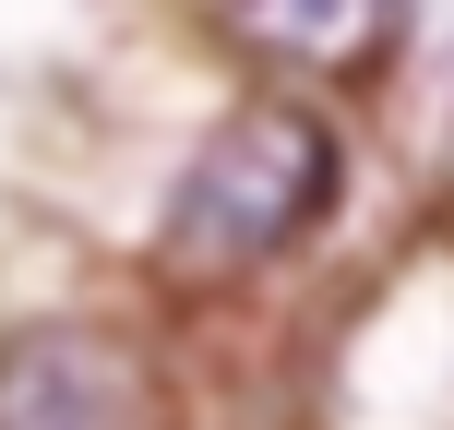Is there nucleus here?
Returning <instances> with one entry per match:
<instances>
[{"label":"nucleus","mask_w":454,"mask_h":430,"mask_svg":"<svg viewBox=\"0 0 454 430\" xmlns=\"http://www.w3.org/2000/svg\"><path fill=\"white\" fill-rule=\"evenodd\" d=\"M335 204V132L311 108H239L204 132V156L180 168V204L156 227V263L180 287H227L263 275L275 251H299Z\"/></svg>","instance_id":"1"},{"label":"nucleus","mask_w":454,"mask_h":430,"mask_svg":"<svg viewBox=\"0 0 454 430\" xmlns=\"http://www.w3.org/2000/svg\"><path fill=\"white\" fill-rule=\"evenodd\" d=\"M0 430H168V383L120 323L0 335Z\"/></svg>","instance_id":"2"},{"label":"nucleus","mask_w":454,"mask_h":430,"mask_svg":"<svg viewBox=\"0 0 454 430\" xmlns=\"http://www.w3.org/2000/svg\"><path fill=\"white\" fill-rule=\"evenodd\" d=\"M407 24V0H227V36L275 72H311V84H347L371 72Z\"/></svg>","instance_id":"3"},{"label":"nucleus","mask_w":454,"mask_h":430,"mask_svg":"<svg viewBox=\"0 0 454 430\" xmlns=\"http://www.w3.org/2000/svg\"><path fill=\"white\" fill-rule=\"evenodd\" d=\"M442 180H454V156H442Z\"/></svg>","instance_id":"4"}]
</instances>
